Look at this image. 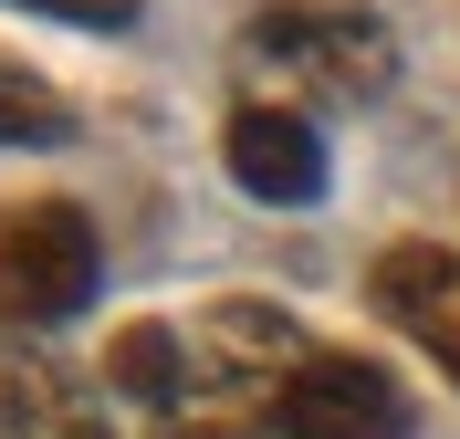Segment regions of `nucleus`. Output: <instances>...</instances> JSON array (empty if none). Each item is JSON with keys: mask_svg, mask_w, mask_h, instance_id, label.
<instances>
[{"mask_svg": "<svg viewBox=\"0 0 460 439\" xmlns=\"http://www.w3.org/2000/svg\"><path fill=\"white\" fill-rule=\"evenodd\" d=\"M0 11H31V22H74V31H126L137 0H0Z\"/></svg>", "mask_w": 460, "mask_h": 439, "instance_id": "10", "label": "nucleus"}, {"mask_svg": "<svg viewBox=\"0 0 460 439\" xmlns=\"http://www.w3.org/2000/svg\"><path fill=\"white\" fill-rule=\"evenodd\" d=\"M94 220L74 199L0 209V324H74L94 303Z\"/></svg>", "mask_w": 460, "mask_h": 439, "instance_id": "2", "label": "nucleus"}, {"mask_svg": "<svg viewBox=\"0 0 460 439\" xmlns=\"http://www.w3.org/2000/svg\"><path fill=\"white\" fill-rule=\"evenodd\" d=\"M367 303L398 324L419 356H439V377L460 387V251L450 241H387L367 272Z\"/></svg>", "mask_w": 460, "mask_h": 439, "instance_id": "6", "label": "nucleus"}, {"mask_svg": "<svg viewBox=\"0 0 460 439\" xmlns=\"http://www.w3.org/2000/svg\"><path fill=\"white\" fill-rule=\"evenodd\" d=\"M220 157H230V189L261 209H314L324 178H335L324 168V126L293 116V105H261V94L220 126Z\"/></svg>", "mask_w": 460, "mask_h": 439, "instance_id": "5", "label": "nucleus"}, {"mask_svg": "<svg viewBox=\"0 0 460 439\" xmlns=\"http://www.w3.org/2000/svg\"><path fill=\"white\" fill-rule=\"evenodd\" d=\"M0 439H105V418L74 398V377L42 346L0 335Z\"/></svg>", "mask_w": 460, "mask_h": 439, "instance_id": "7", "label": "nucleus"}, {"mask_svg": "<svg viewBox=\"0 0 460 439\" xmlns=\"http://www.w3.org/2000/svg\"><path fill=\"white\" fill-rule=\"evenodd\" d=\"M168 439H283V429L252 408H199V418H168Z\"/></svg>", "mask_w": 460, "mask_h": 439, "instance_id": "11", "label": "nucleus"}, {"mask_svg": "<svg viewBox=\"0 0 460 439\" xmlns=\"http://www.w3.org/2000/svg\"><path fill=\"white\" fill-rule=\"evenodd\" d=\"M189 324H126L105 346V387L126 408H189Z\"/></svg>", "mask_w": 460, "mask_h": 439, "instance_id": "8", "label": "nucleus"}, {"mask_svg": "<svg viewBox=\"0 0 460 439\" xmlns=\"http://www.w3.org/2000/svg\"><path fill=\"white\" fill-rule=\"evenodd\" d=\"M189 366L230 398H283L304 366H314V335L283 314V303H209L189 324Z\"/></svg>", "mask_w": 460, "mask_h": 439, "instance_id": "4", "label": "nucleus"}, {"mask_svg": "<svg viewBox=\"0 0 460 439\" xmlns=\"http://www.w3.org/2000/svg\"><path fill=\"white\" fill-rule=\"evenodd\" d=\"M241 74H261V105H376L398 84V31L356 0H272L241 22Z\"/></svg>", "mask_w": 460, "mask_h": 439, "instance_id": "1", "label": "nucleus"}, {"mask_svg": "<svg viewBox=\"0 0 460 439\" xmlns=\"http://www.w3.org/2000/svg\"><path fill=\"white\" fill-rule=\"evenodd\" d=\"M63 136H74V105L31 63H0V146H63Z\"/></svg>", "mask_w": 460, "mask_h": 439, "instance_id": "9", "label": "nucleus"}, {"mask_svg": "<svg viewBox=\"0 0 460 439\" xmlns=\"http://www.w3.org/2000/svg\"><path fill=\"white\" fill-rule=\"evenodd\" d=\"M272 429H283V439H408L419 408H408V387L387 377L376 356L314 346V366L272 398Z\"/></svg>", "mask_w": 460, "mask_h": 439, "instance_id": "3", "label": "nucleus"}]
</instances>
